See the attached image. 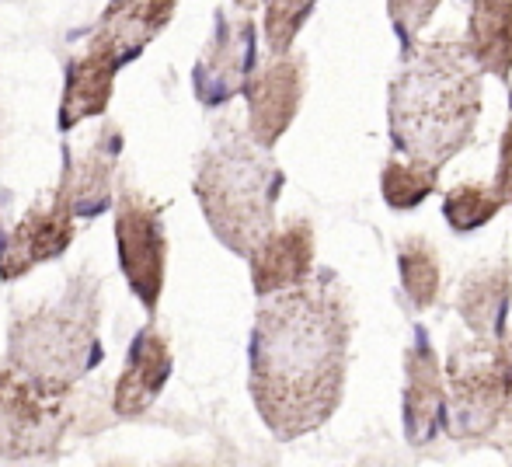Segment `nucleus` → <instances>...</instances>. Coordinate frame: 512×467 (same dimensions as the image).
<instances>
[{
	"instance_id": "nucleus-1",
	"label": "nucleus",
	"mask_w": 512,
	"mask_h": 467,
	"mask_svg": "<svg viewBox=\"0 0 512 467\" xmlns=\"http://www.w3.org/2000/svg\"><path fill=\"white\" fill-rule=\"evenodd\" d=\"M352 318L328 272L262 297L251 328L248 391L276 440L321 429L338 412L349 373Z\"/></svg>"
},
{
	"instance_id": "nucleus-2",
	"label": "nucleus",
	"mask_w": 512,
	"mask_h": 467,
	"mask_svg": "<svg viewBox=\"0 0 512 467\" xmlns=\"http://www.w3.org/2000/svg\"><path fill=\"white\" fill-rule=\"evenodd\" d=\"M481 70L464 39H432L411 46L391 81L387 126L408 161L443 168L471 143L481 116Z\"/></svg>"
},
{
	"instance_id": "nucleus-3",
	"label": "nucleus",
	"mask_w": 512,
	"mask_h": 467,
	"mask_svg": "<svg viewBox=\"0 0 512 467\" xmlns=\"http://www.w3.org/2000/svg\"><path fill=\"white\" fill-rule=\"evenodd\" d=\"M283 185L286 175L269 147H262L248 129L220 126L213 143L199 154L192 189L216 241L248 258L276 227Z\"/></svg>"
},
{
	"instance_id": "nucleus-4",
	"label": "nucleus",
	"mask_w": 512,
	"mask_h": 467,
	"mask_svg": "<svg viewBox=\"0 0 512 467\" xmlns=\"http://www.w3.org/2000/svg\"><path fill=\"white\" fill-rule=\"evenodd\" d=\"M102 286L88 269L67 290L35 311L14 314L7 332V363L49 391H74L102 363Z\"/></svg>"
},
{
	"instance_id": "nucleus-5",
	"label": "nucleus",
	"mask_w": 512,
	"mask_h": 467,
	"mask_svg": "<svg viewBox=\"0 0 512 467\" xmlns=\"http://www.w3.org/2000/svg\"><path fill=\"white\" fill-rule=\"evenodd\" d=\"M70 394L28 380L11 363H0V457L39 461L60 450L70 426Z\"/></svg>"
},
{
	"instance_id": "nucleus-6",
	"label": "nucleus",
	"mask_w": 512,
	"mask_h": 467,
	"mask_svg": "<svg viewBox=\"0 0 512 467\" xmlns=\"http://www.w3.org/2000/svg\"><path fill=\"white\" fill-rule=\"evenodd\" d=\"M443 384V422L453 440H481L506 415V377L495 339H471L467 346L453 349Z\"/></svg>"
},
{
	"instance_id": "nucleus-7",
	"label": "nucleus",
	"mask_w": 512,
	"mask_h": 467,
	"mask_svg": "<svg viewBox=\"0 0 512 467\" xmlns=\"http://www.w3.org/2000/svg\"><path fill=\"white\" fill-rule=\"evenodd\" d=\"M115 203V248L129 290L154 314L161 304L164 279H168V234H164V206L143 196L133 185H122Z\"/></svg>"
},
{
	"instance_id": "nucleus-8",
	"label": "nucleus",
	"mask_w": 512,
	"mask_h": 467,
	"mask_svg": "<svg viewBox=\"0 0 512 467\" xmlns=\"http://www.w3.org/2000/svg\"><path fill=\"white\" fill-rule=\"evenodd\" d=\"M258 67V32L251 18H230L227 11H216L213 39L206 42L192 88L206 109H220L230 98H237L248 84L251 70Z\"/></svg>"
},
{
	"instance_id": "nucleus-9",
	"label": "nucleus",
	"mask_w": 512,
	"mask_h": 467,
	"mask_svg": "<svg viewBox=\"0 0 512 467\" xmlns=\"http://www.w3.org/2000/svg\"><path fill=\"white\" fill-rule=\"evenodd\" d=\"M74 220V210L60 192H53V199H46V203H35L11 231L0 237V279L18 283L32 269L60 258L74 244Z\"/></svg>"
},
{
	"instance_id": "nucleus-10",
	"label": "nucleus",
	"mask_w": 512,
	"mask_h": 467,
	"mask_svg": "<svg viewBox=\"0 0 512 467\" xmlns=\"http://www.w3.org/2000/svg\"><path fill=\"white\" fill-rule=\"evenodd\" d=\"M122 154V129L115 122H105L98 136L84 150L74 143L63 147V175L60 192L77 220H95L112 206L115 199V168Z\"/></svg>"
},
{
	"instance_id": "nucleus-11",
	"label": "nucleus",
	"mask_w": 512,
	"mask_h": 467,
	"mask_svg": "<svg viewBox=\"0 0 512 467\" xmlns=\"http://www.w3.org/2000/svg\"><path fill=\"white\" fill-rule=\"evenodd\" d=\"M307 67L300 56H276L265 67H255L241 95L248 98V133L262 147H276L283 133L293 126L300 105H304Z\"/></svg>"
},
{
	"instance_id": "nucleus-12",
	"label": "nucleus",
	"mask_w": 512,
	"mask_h": 467,
	"mask_svg": "<svg viewBox=\"0 0 512 467\" xmlns=\"http://www.w3.org/2000/svg\"><path fill=\"white\" fill-rule=\"evenodd\" d=\"M314 227L307 220H286L283 227H272L255 251L248 255L251 262V286L258 297L290 290V286L304 283L314 272Z\"/></svg>"
},
{
	"instance_id": "nucleus-13",
	"label": "nucleus",
	"mask_w": 512,
	"mask_h": 467,
	"mask_svg": "<svg viewBox=\"0 0 512 467\" xmlns=\"http://www.w3.org/2000/svg\"><path fill=\"white\" fill-rule=\"evenodd\" d=\"M122 67H126V63L115 56V49L91 35L88 49L67 63V81H63L56 126H60L63 133H70L77 122L102 116L108 109V102H112L115 74H119Z\"/></svg>"
},
{
	"instance_id": "nucleus-14",
	"label": "nucleus",
	"mask_w": 512,
	"mask_h": 467,
	"mask_svg": "<svg viewBox=\"0 0 512 467\" xmlns=\"http://www.w3.org/2000/svg\"><path fill=\"white\" fill-rule=\"evenodd\" d=\"M171 370H175L171 342L157 328H143L129 346L126 366L115 380L112 412L119 419H140L143 412H150V405L161 398L164 384L171 380Z\"/></svg>"
},
{
	"instance_id": "nucleus-15",
	"label": "nucleus",
	"mask_w": 512,
	"mask_h": 467,
	"mask_svg": "<svg viewBox=\"0 0 512 467\" xmlns=\"http://www.w3.org/2000/svg\"><path fill=\"white\" fill-rule=\"evenodd\" d=\"M446 384L436 349L429 346V335L418 328L415 346L405 356V436L411 447H429L443 426Z\"/></svg>"
},
{
	"instance_id": "nucleus-16",
	"label": "nucleus",
	"mask_w": 512,
	"mask_h": 467,
	"mask_svg": "<svg viewBox=\"0 0 512 467\" xmlns=\"http://www.w3.org/2000/svg\"><path fill=\"white\" fill-rule=\"evenodd\" d=\"M178 0H108L95 25V39L115 49L122 63H133L171 25Z\"/></svg>"
},
{
	"instance_id": "nucleus-17",
	"label": "nucleus",
	"mask_w": 512,
	"mask_h": 467,
	"mask_svg": "<svg viewBox=\"0 0 512 467\" xmlns=\"http://www.w3.org/2000/svg\"><path fill=\"white\" fill-rule=\"evenodd\" d=\"M512 307V265L499 262L478 269L460 283L457 290V311L464 325L471 328L474 339H499L502 328L509 325Z\"/></svg>"
},
{
	"instance_id": "nucleus-18",
	"label": "nucleus",
	"mask_w": 512,
	"mask_h": 467,
	"mask_svg": "<svg viewBox=\"0 0 512 467\" xmlns=\"http://www.w3.org/2000/svg\"><path fill=\"white\" fill-rule=\"evenodd\" d=\"M464 46L481 74L512 77V0H471Z\"/></svg>"
},
{
	"instance_id": "nucleus-19",
	"label": "nucleus",
	"mask_w": 512,
	"mask_h": 467,
	"mask_svg": "<svg viewBox=\"0 0 512 467\" xmlns=\"http://www.w3.org/2000/svg\"><path fill=\"white\" fill-rule=\"evenodd\" d=\"M398 272L415 311H429L439 300V286H443V269H439L436 248L418 234L405 237L398 244Z\"/></svg>"
},
{
	"instance_id": "nucleus-20",
	"label": "nucleus",
	"mask_w": 512,
	"mask_h": 467,
	"mask_svg": "<svg viewBox=\"0 0 512 467\" xmlns=\"http://www.w3.org/2000/svg\"><path fill=\"white\" fill-rule=\"evenodd\" d=\"M502 206L506 203H502V196L495 192V185L464 182V185H453V189L446 192L443 217L457 234H471V231H481L488 220L499 217Z\"/></svg>"
},
{
	"instance_id": "nucleus-21",
	"label": "nucleus",
	"mask_w": 512,
	"mask_h": 467,
	"mask_svg": "<svg viewBox=\"0 0 512 467\" xmlns=\"http://www.w3.org/2000/svg\"><path fill=\"white\" fill-rule=\"evenodd\" d=\"M436 185L439 171L408 161V157H391L380 171V192H384V203L391 210H415L436 192Z\"/></svg>"
},
{
	"instance_id": "nucleus-22",
	"label": "nucleus",
	"mask_w": 512,
	"mask_h": 467,
	"mask_svg": "<svg viewBox=\"0 0 512 467\" xmlns=\"http://www.w3.org/2000/svg\"><path fill=\"white\" fill-rule=\"evenodd\" d=\"M262 4H265V42H269L272 56L290 53L300 28L314 14L317 0H262Z\"/></svg>"
},
{
	"instance_id": "nucleus-23",
	"label": "nucleus",
	"mask_w": 512,
	"mask_h": 467,
	"mask_svg": "<svg viewBox=\"0 0 512 467\" xmlns=\"http://www.w3.org/2000/svg\"><path fill=\"white\" fill-rule=\"evenodd\" d=\"M439 4L443 0H387V14H391L401 39L415 42V35L429 25V18L436 14Z\"/></svg>"
},
{
	"instance_id": "nucleus-24",
	"label": "nucleus",
	"mask_w": 512,
	"mask_h": 467,
	"mask_svg": "<svg viewBox=\"0 0 512 467\" xmlns=\"http://www.w3.org/2000/svg\"><path fill=\"white\" fill-rule=\"evenodd\" d=\"M495 192L502 196V203H512V119L502 133V143H499V175H495Z\"/></svg>"
},
{
	"instance_id": "nucleus-25",
	"label": "nucleus",
	"mask_w": 512,
	"mask_h": 467,
	"mask_svg": "<svg viewBox=\"0 0 512 467\" xmlns=\"http://www.w3.org/2000/svg\"><path fill=\"white\" fill-rule=\"evenodd\" d=\"M495 349H499L502 377H506V412L512 415V325L502 328V335L495 339Z\"/></svg>"
},
{
	"instance_id": "nucleus-26",
	"label": "nucleus",
	"mask_w": 512,
	"mask_h": 467,
	"mask_svg": "<svg viewBox=\"0 0 512 467\" xmlns=\"http://www.w3.org/2000/svg\"><path fill=\"white\" fill-rule=\"evenodd\" d=\"M234 4L241 7V11H255V7L262 4V0H234Z\"/></svg>"
}]
</instances>
